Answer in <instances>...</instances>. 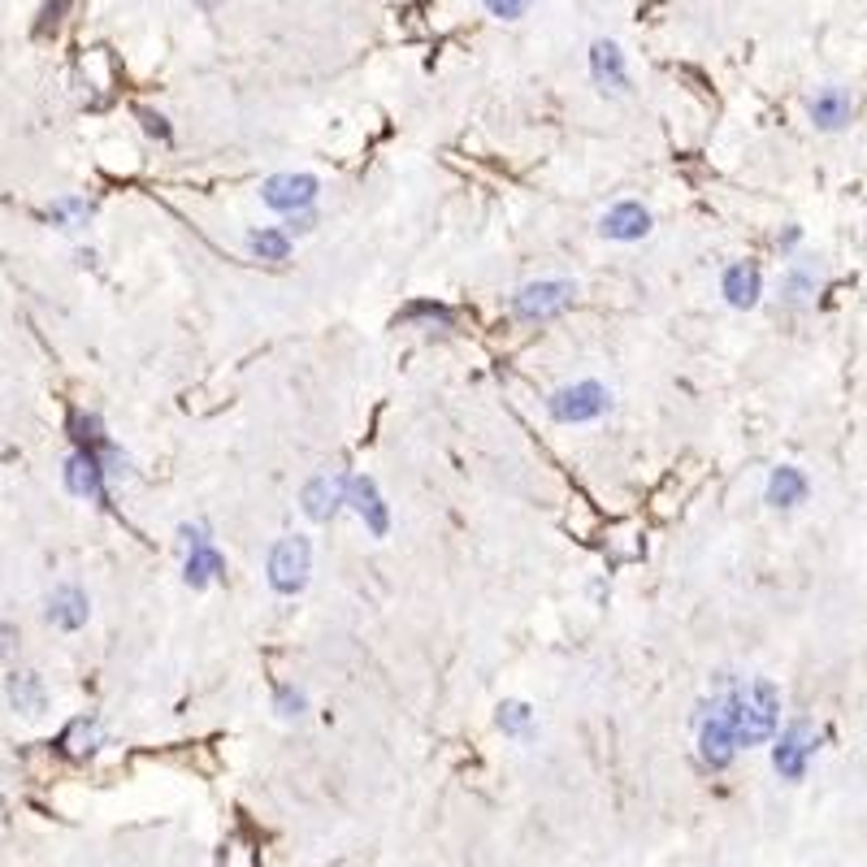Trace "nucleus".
I'll return each mask as SVG.
<instances>
[{"mask_svg": "<svg viewBox=\"0 0 867 867\" xmlns=\"http://www.w3.org/2000/svg\"><path fill=\"white\" fill-rule=\"evenodd\" d=\"M178 538H183V547H200V543H208V525H183Z\"/></svg>", "mask_w": 867, "mask_h": 867, "instance_id": "obj_28", "label": "nucleus"}, {"mask_svg": "<svg viewBox=\"0 0 867 867\" xmlns=\"http://www.w3.org/2000/svg\"><path fill=\"white\" fill-rule=\"evenodd\" d=\"M317 192H321V183H317L312 174H273V178H265V187H260L265 205L278 208V213H300V208H312Z\"/></svg>", "mask_w": 867, "mask_h": 867, "instance_id": "obj_7", "label": "nucleus"}, {"mask_svg": "<svg viewBox=\"0 0 867 867\" xmlns=\"http://www.w3.org/2000/svg\"><path fill=\"white\" fill-rule=\"evenodd\" d=\"M599 230L608 239H616V244H633V239H642L651 230V213L638 205V200H620V205H612L603 213Z\"/></svg>", "mask_w": 867, "mask_h": 867, "instance_id": "obj_10", "label": "nucleus"}, {"mask_svg": "<svg viewBox=\"0 0 867 867\" xmlns=\"http://www.w3.org/2000/svg\"><path fill=\"white\" fill-rule=\"evenodd\" d=\"M590 74L603 92H625L629 87V74H625V52L616 49L612 40H599L590 49Z\"/></svg>", "mask_w": 867, "mask_h": 867, "instance_id": "obj_12", "label": "nucleus"}, {"mask_svg": "<svg viewBox=\"0 0 867 867\" xmlns=\"http://www.w3.org/2000/svg\"><path fill=\"white\" fill-rule=\"evenodd\" d=\"M404 321H425V326H452V312L443 305H434V300H416V305L404 308Z\"/></svg>", "mask_w": 867, "mask_h": 867, "instance_id": "obj_23", "label": "nucleus"}, {"mask_svg": "<svg viewBox=\"0 0 867 867\" xmlns=\"http://www.w3.org/2000/svg\"><path fill=\"white\" fill-rule=\"evenodd\" d=\"M140 122H144V131L156 135V140H169V126H165V117L153 113V109H140Z\"/></svg>", "mask_w": 867, "mask_h": 867, "instance_id": "obj_26", "label": "nucleus"}, {"mask_svg": "<svg viewBox=\"0 0 867 867\" xmlns=\"http://www.w3.org/2000/svg\"><path fill=\"white\" fill-rule=\"evenodd\" d=\"M572 296H577V287L564 282V278L529 282V287H520L512 296V312H516V321H551V317H560L564 308L572 305Z\"/></svg>", "mask_w": 867, "mask_h": 867, "instance_id": "obj_3", "label": "nucleus"}, {"mask_svg": "<svg viewBox=\"0 0 867 867\" xmlns=\"http://www.w3.org/2000/svg\"><path fill=\"white\" fill-rule=\"evenodd\" d=\"M343 504H352L360 512V520H364L369 534H378V538L386 534L391 516H386V504H382L373 477H343Z\"/></svg>", "mask_w": 867, "mask_h": 867, "instance_id": "obj_8", "label": "nucleus"}, {"mask_svg": "<svg viewBox=\"0 0 867 867\" xmlns=\"http://www.w3.org/2000/svg\"><path fill=\"white\" fill-rule=\"evenodd\" d=\"M317 226V217L308 213V208H300V213H287V235H308Z\"/></svg>", "mask_w": 867, "mask_h": 867, "instance_id": "obj_27", "label": "nucleus"}, {"mask_svg": "<svg viewBox=\"0 0 867 867\" xmlns=\"http://www.w3.org/2000/svg\"><path fill=\"white\" fill-rule=\"evenodd\" d=\"M305 708H308V699H305V690H296V685H278L273 690V712L278 715H305Z\"/></svg>", "mask_w": 867, "mask_h": 867, "instance_id": "obj_24", "label": "nucleus"}, {"mask_svg": "<svg viewBox=\"0 0 867 867\" xmlns=\"http://www.w3.org/2000/svg\"><path fill=\"white\" fill-rule=\"evenodd\" d=\"M816 287H819V269L816 265H807V260L789 265V273L781 278V296H785L789 305H807V300L816 296Z\"/></svg>", "mask_w": 867, "mask_h": 867, "instance_id": "obj_19", "label": "nucleus"}, {"mask_svg": "<svg viewBox=\"0 0 867 867\" xmlns=\"http://www.w3.org/2000/svg\"><path fill=\"white\" fill-rule=\"evenodd\" d=\"M529 4H534V0H486V9H491L495 18H504V22H516Z\"/></svg>", "mask_w": 867, "mask_h": 867, "instance_id": "obj_25", "label": "nucleus"}, {"mask_svg": "<svg viewBox=\"0 0 867 867\" xmlns=\"http://www.w3.org/2000/svg\"><path fill=\"white\" fill-rule=\"evenodd\" d=\"M850 117H855V96L846 87L828 83V87H819L816 96H812V122H816L819 131H842Z\"/></svg>", "mask_w": 867, "mask_h": 867, "instance_id": "obj_11", "label": "nucleus"}, {"mask_svg": "<svg viewBox=\"0 0 867 867\" xmlns=\"http://www.w3.org/2000/svg\"><path fill=\"white\" fill-rule=\"evenodd\" d=\"M61 746H65V755H74V760H87V755L101 746V720H96V715H79V720L61 733Z\"/></svg>", "mask_w": 867, "mask_h": 867, "instance_id": "obj_18", "label": "nucleus"}, {"mask_svg": "<svg viewBox=\"0 0 867 867\" xmlns=\"http://www.w3.org/2000/svg\"><path fill=\"white\" fill-rule=\"evenodd\" d=\"M720 291L733 308H755L764 296V278H760V265L755 260H733L720 278Z\"/></svg>", "mask_w": 867, "mask_h": 867, "instance_id": "obj_9", "label": "nucleus"}, {"mask_svg": "<svg viewBox=\"0 0 867 867\" xmlns=\"http://www.w3.org/2000/svg\"><path fill=\"white\" fill-rule=\"evenodd\" d=\"M49 217L61 226V230H83L87 217H92V205L79 200V196H65V200H56V205L49 208Z\"/></svg>", "mask_w": 867, "mask_h": 867, "instance_id": "obj_22", "label": "nucleus"}, {"mask_svg": "<svg viewBox=\"0 0 867 867\" xmlns=\"http://www.w3.org/2000/svg\"><path fill=\"white\" fill-rule=\"evenodd\" d=\"M308 572H312V543L305 534L278 538L269 551V586L278 595H300L308 586Z\"/></svg>", "mask_w": 867, "mask_h": 867, "instance_id": "obj_2", "label": "nucleus"}, {"mask_svg": "<svg viewBox=\"0 0 867 867\" xmlns=\"http://www.w3.org/2000/svg\"><path fill=\"white\" fill-rule=\"evenodd\" d=\"M499 729L508 733V737H529L534 733V712H529V703H520V699H508V703H499Z\"/></svg>", "mask_w": 867, "mask_h": 867, "instance_id": "obj_21", "label": "nucleus"}, {"mask_svg": "<svg viewBox=\"0 0 867 867\" xmlns=\"http://www.w3.org/2000/svg\"><path fill=\"white\" fill-rule=\"evenodd\" d=\"M733 751H737V737H733V724L720 708V699H712V712L703 708L699 715V755L708 767H729L733 764Z\"/></svg>", "mask_w": 867, "mask_h": 867, "instance_id": "obj_6", "label": "nucleus"}, {"mask_svg": "<svg viewBox=\"0 0 867 867\" xmlns=\"http://www.w3.org/2000/svg\"><path fill=\"white\" fill-rule=\"evenodd\" d=\"M248 252L260 256V260L282 265V260L291 256V235H287V230H252V235H248Z\"/></svg>", "mask_w": 867, "mask_h": 867, "instance_id": "obj_20", "label": "nucleus"}, {"mask_svg": "<svg viewBox=\"0 0 867 867\" xmlns=\"http://www.w3.org/2000/svg\"><path fill=\"white\" fill-rule=\"evenodd\" d=\"M9 703L18 708V712L27 715H40L49 708V694H44V681L35 677V672H13L9 677Z\"/></svg>", "mask_w": 867, "mask_h": 867, "instance_id": "obj_17", "label": "nucleus"}, {"mask_svg": "<svg viewBox=\"0 0 867 867\" xmlns=\"http://www.w3.org/2000/svg\"><path fill=\"white\" fill-rule=\"evenodd\" d=\"M65 4H70V0H56V4H49V9H44V27H40V31H49V27H56V22H61V9H65Z\"/></svg>", "mask_w": 867, "mask_h": 867, "instance_id": "obj_29", "label": "nucleus"}, {"mask_svg": "<svg viewBox=\"0 0 867 867\" xmlns=\"http://www.w3.org/2000/svg\"><path fill=\"white\" fill-rule=\"evenodd\" d=\"M720 708H724L729 724H733L737 746H760V742H767L776 733V724H781V694H776V685L764 681V677H755V681L737 685L733 694H724Z\"/></svg>", "mask_w": 867, "mask_h": 867, "instance_id": "obj_1", "label": "nucleus"}, {"mask_svg": "<svg viewBox=\"0 0 867 867\" xmlns=\"http://www.w3.org/2000/svg\"><path fill=\"white\" fill-rule=\"evenodd\" d=\"M343 504V477H312L305 486V512L312 520H330L334 508Z\"/></svg>", "mask_w": 867, "mask_h": 867, "instance_id": "obj_16", "label": "nucleus"}, {"mask_svg": "<svg viewBox=\"0 0 867 867\" xmlns=\"http://www.w3.org/2000/svg\"><path fill=\"white\" fill-rule=\"evenodd\" d=\"M200 4H205V9H213V4H217V0H200Z\"/></svg>", "mask_w": 867, "mask_h": 867, "instance_id": "obj_30", "label": "nucleus"}, {"mask_svg": "<svg viewBox=\"0 0 867 867\" xmlns=\"http://www.w3.org/2000/svg\"><path fill=\"white\" fill-rule=\"evenodd\" d=\"M87 595L79 586H56L49 595V620L56 629H83L87 625Z\"/></svg>", "mask_w": 867, "mask_h": 867, "instance_id": "obj_13", "label": "nucleus"}, {"mask_svg": "<svg viewBox=\"0 0 867 867\" xmlns=\"http://www.w3.org/2000/svg\"><path fill=\"white\" fill-rule=\"evenodd\" d=\"M183 577H187V586H192V590H205L208 581L226 577V560H221V551H217L213 543L187 547V568H183Z\"/></svg>", "mask_w": 867, "mask_h": 867, "instance_id": "obj_15", "label": "nucleus"}, {"mask_svg": "<svg viewBox=\"0 0 867 867\" xmlns=\"http://www.w3.org/2000/svg\"><path fill=\"white\" fill-rule=\"evenodd\" d=\"M547 409L560 425H581V421H595L608 412V391L599 382H572L547 400Z\"/></svg>", "mask_w": 867, "mask_h": 867, "instance_id": "obj_5", "label": "nucleus"}, {"mask_svg": "<svg viewBox=\"0 0 867 867\" xmlns=\"http://www.w3.org/2000/svg\"><path fill=\"white\" fill-rule=\"evenodd\" d=\"M812 755H816V729H812L807 720H794V724H785V733H781L776 746H772V767H776L785 781H803Z\"/></svg>", "mask_w": 867, "mask_h": 867, "instance_id": "obj_4", "label": "nucleus"}, {"mask_svg": "<svg viewBox=\"0 0 867 867\" xmlns=\"http://www.w3.org/2000/svg\"><path fill=\"white\" fill-rule=\"evenodd\" d=\"M807 477H803V468H794V464H781V468H772V477H767V504L772 508H798L803 499H807Z\"/></svg>", "mask_w": 867, "mask_h": 867, "instance_id": "obj_14", "label": "nucleus"}]
</instances>
